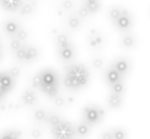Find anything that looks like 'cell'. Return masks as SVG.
Wrapping results in <instances>:
<instances>
[{"mask_svg":"<svg viewBox=\"0 0 150 139\" xmlns=\"http://www.w3.org/2000/svg\"><path fill=\"white\" fill-rule=\"evenodd\" d=\"M112 138L113 139H128V132L122 127L112 128Z\"/></svg>","mask_w":150,"mask_h":139,"instance_id":"d4e9b609","label":"cell"},{"mask_svg":"<svg viewBox=\"0 0 150 139\" xmlns=\"http://www.w3.org/2000/svg\"><path fill=\"white\" fill-rule=\"evenodd\" d=\"M52 101H53L54 106L55 107H59V109H60V107H64L65 106V99H64V96H62L60 94L58 95V96H55Z\"/></svg>","mask_w":150,"mask_h":139,"instance_id":"1f68e13d","label":"cell"},{"mask_svg":"<svg viewBox=\"0 0 150 139\" xmlns=\"http://www.w3.org/2000/svg\"><path fill=\"white\" fill-rule=\"evenodd\" d=\"M25 45L23 42H21V41H18L17 38H15V37H12V38H10V42H9V48H10V50L11 52H16L17 49H20L22 46Z\"/></svg>","mask_w":150,"mask_h":139,"instance_id":"4316f807","label":"cell"},{"mask_svg":"<svg viewBox=\"0 0 150 139\" xmlns=\"http://www.w3.org/2000/svg\"><path fill=\"white\" fill-rule=\"evenodd\" d=\"M18 14H20L21 16H31L35 12V3H32V1H26L25 3L23 1V4L21 5V8H20V10L17 11Z\"/></svg>","mask_w":150,"mask_h":139,"instance_id":"ffe728a7","label":"cell"},{"mask_svg":"<svg viewBox=\"0 0 150 139\" xmlns=\"http://www.w3.org/2000/svg\"><path fill=\"white\" fill-rule=\"evenodd\" d=\"M3 55H4V53H3V48H0V62H1V59H3Z\"/></svg>","mask_w":150,"mask_h":139,"instance_id":"d590c367","label":"cell"},{"mask_svg":"<svg viewBox=\"0 0 150 139\" xmlns=\"http://www.w3.org/2000/svg\"><path fill=\"white\" fill-rule=\"evenodd\" d=\"M22 26L21 23L18 22L17 20L15 18H9V20H5L1 25V30L3 32L9 37V38H12V37H15V35L17 33V31L20 30Z\"/></svg>","mask_w":150,"mask_h":139,"instance_id":"8fae6325","label":"cell"},{"mask_svg":"<svg viewBox=\"0 0 150 139\" xmlns=\"http://www.w3.org/2000/svg\"><path fill=\"white\" fill-rule=\"evenodd\" d=\"M110 89V92L112 94H117V95H123L126 94V84H124V81H118V83H115L108 86Z\"/></svg>","mask_w":150,"mask_h":139,"instance_id":"7402d4cb","label":"cell"},{"mask_svg":"<svg viewBox=\"0 0 150 139\" xmlns=\"http://www.w3.org/2000/svg\"><path fill=\"white\" fill-rule=\"evenodd\" d=\"M40 49L33 45H28V43H25V45L17 49L15 52V57L18 62L23 63V64H30V63H33L40 58Z\"/></svg>","mask_w":150,"mask_h":139,"instance_id":"8992f818","label":"cell"},{"mask_svg":"<svg viewBox=\"0 0 150 139\" xmlns=\"http://www.w3.org/2000/svg\"><path fill=\"white\" fill-rule=\"evenodd\" d=\"M32 89H38L48 99L53 100L59 95V77L53 69H42L40 73L33 75L31 80Z\"/></svg>","mask_w":150,"mask_h":139,"instance_id":"7a4b0ae2","label":"cell"},{"mask_svg":"<svg viewBox=\"0 0 150 139\" xmlns=\"http://www.w3.org/2000/svg\"><path fill=\"white\" fill-rule=\"evenodd\" d=\"M120 43H121V47L124 49H132L135 47L137 45V38L135 36L128 31V32H123L121 38H120Z\"/></svg>","mask_w":150,"mask_h":139,"instance_id":"2e32d148","label":"cell"},{"mask_svg":"<svg viewBox=\"0 0 150 139\" xmlns=\"http://www.w3.org/2000/svg\"><path fill=\"white\" fill-rule=\"evenodd\" d=\"M74 130H75V138L83 139V138L89 137V134L91 133V127L81 121L74 124Z\"/></svg>","mask_w":150,"mask_h":139,"instance_id":"ac0fdd59","label":"cell"},{"mask_svg":"<svg viewBox=\"0 0 150 139\" xmlns=\"http://www.w3.org/2000/svg\"><path fill=\"white\" fill-rule=\"evenodd\" d=\"M22 134L18 129H6L0 133V139H21Z\"/></svg>","mask_w":150,"mask_h":139,"instance_id":"44dd1931","label":"cell"},{"mask_svg":"<svg viewBox=\"0 0 150 139\" xmlns=\"http://www.w3.org/2000/svg\"><path fill=\"white\" fill-rule=\"evenodd\" d=\"M86 43L89 46L90 49L92 50H100L102 49L106 45V40L102 36V33H100L97 30H91L89 35L86 37Z\"/></svg>","mask_w":150,"mask_h":139,"instance_id":"ba28073f","label":"cell"},{"mask_svg":"<svg viewBox=\"0 0 150 139\" xmlns=\"http://www.w3.org/2000/svg\"><path fill=\"white\" fill-rule=\"evenodd\" d=\"M51 133L53 139H74L75 138L74 124L69 121H65L63 118L58 123L52 126Z\"/></svg>","mask_w":150,"mask_h":139,"instance_id":"5b68a950","label":"cell"},{"mask_svg":"<svg viewBox=\"0 0 150 139\" xmlns=\"http://www.w3.org/2000/svg\"><path fill=\"white\" fill-rule=\"evenodd\" d=\"M22 4L23 0H0V8L6 12H17Z\"/></svg>","mask_w":150,"mask_h":139,"instance_id":"9a60e30c","label":"cell"},{"mask_svg":"<svg viewBox=\"0 0 150 139\" xmlns=\"http://www.w3.org/2000/svg\"><path fill=\"white\" fill-rule=\"evenodd\" d=\"M62 119L59 113H55V112H47V116H46V119H45V123L48 124L49 127H52L55 123H58Z\"/></svg>","mask_w":150,"mask_h":139,"instance_id":"603a6c76","label":"cell"},{"mask_svg":"<svg viewBox=\"0 0 150 139\" xmlns=\"http://www.w3.org/2000/svg\"><path fill=\"white\" fill-rule=\"evenodd\" d=\"M103 80H105V83L107 84V86H110L115 83H118V81H124V78L116 70L115 68L108 65L103 72Z\"/></svg>","mask_w":150,"mask_h":139,"instance_id":"7c38bea8","label":"cell"},{"mask_svg":"<svg viewBox=\"0 0 150 139\" xmlns=\"http://www.w3.org/2000/svg\"><path fill=\"white\" fill-rule=\"evenodd\" d=\"M16 80L9 74L8 70L0 72V96L5 97L15 87Z\"/></svg>","mask_w":150,"mask_h":139,"instance_id":"9c48e42d","label":"cell"},{"mask_svg":"<svg viewBox=\"0 0 150 139\" xmlns=\"http://www.w3.org/2000/svg\"><path fill=\"white\" fill-rule=\"evenodd\" d=\"M112 25H113V26L122 33L123 32H128V31H130V28H132L133 25H134V17H133L132 12H130L129 10L123 9L121 16L118 17Z\"/></svg>","mask_w":150,"mask_h":139,"instance_id":"52a82bcc","label":"cell"},{"mask_svg":"<svg viewBox=\"0 0 150 139\" xmlns=\"http://www.w3.org/2000/svg\"><path fill=\"white\" fill-rule=\"evenodd\" d=\"M122 10H123V8H121V6H112L108 10V18H110L111 23H113L117 18L121 16Z\"/></svg>","mask_w":150,"mask_h":139,"instance_id":"cb8c5ba5","label":"cell"},{"mask_svg":"<svg viewBox=\"0 0 150 139\" xmlns=\"http://www.w3.org/2000/svg\"><path fill=\"white\" fill-rule=\"evenodd\" d=\"M60 8L65 12H70L74 9V0H62Z\"/></svg>","mask_w":150,"mask_h":139,"instance_id":"f546056e","label":"cell"},{"mask_svg":"<svg viewBox=\"0 0 150 139\" xmlns=\"http://www.w3.org/2000/svg\"><path fill=\"white\" fill-rule=\"evenodd\" d=\"M47 116V111L43 109H35L32 112V118L36 122H43L45 123V119Z\"/></svg>","mask_w":150,"mask_h":139,"instance_id":"484cf974","label":"cell"},{"mask_svg":"<svg viewBox=\"0 0 150 139\" xmlns=\"http://www.w3.org/2000/svg\"><path fill=\"white\" fill-rule=\"evenodd\" d=\"M100 139H113L112 138V130L111 129H106L100 134Z\"/></svg>","mask_w":150,"mask_h":139,"instance_id":"e575fe53","label":"cell"},{"mask_svg":"<svg viewBox=\"0 0 150 139\" xmlns=\"http://www.w3.org/2000/svg\"><path fill=\"white\" fill-rule=\"evenodd\" d=\"M63 83L67 89L78 91L87 86L90 83V70L84 64L69 63L64 67Z\"/></svg>","mask_w":150,"mask_h":139,"instance_id":"6da1fadb","label":"cell"},{"mask_svg":"<svg viewBox=\"0 0 150 139\" xmlns=\"http://www.w3.org/2000/svg\"><path fill=\"white\" fill-rule=\"evenodd\" d=\"M81 5L87 10V12L91 15H96L98 14L102 9V3L101 0H81Z\"/></svg>","mask_w":150,"mask_h":139,"instance_id":"5bb4252c","label":"cell"},{"mask_svg":"<svg viewBox=\"0 0 150 139\" xmlns=\"http://www.w3.org/2000/svg\"><path fill=\"white\" fill-rule=\"evenodd\" d=\"M91 64L92 67L97 69V70H100V69H102L103 65H105V62H103V58L102 57H100V55H95V57H92L91 58Z\"/></svg>","mask_w":150,"mask_h":139,"instance_id":"83f0119b","label":"cell"},{"mask_svg":"<svg viewBox=\"0 0 150 139\" xmlns=\"http://www.w3.org/2000/svg\"><path fill=\"white\" fill-rule=\"evenodd\" d=\"M8 72H9V74H10L11 77L14 78L15 80H17V79H18V77H20V74H21L20 69H18V68H16V67H14V68H10Z\"/></svg>","mask_w":150,"mask_h":139,"instance_id":"836d02e7","label":"cell"},{"mask_svg":"<svg viewBox=\"0 0 150 139\" xmlns=\"http://www.w3.org/2000/svg\"><path fill=\"white\" fill-rule=\"evenodd\" d=\"M106 115V111L98 105H87L83 109V113H81V119L83 122L86 123L87 126H90L92 128L93 126H97L98 123H101Z\"/></svg>","mask_w":150,"mask_h":139,"instance_id":"277c9868","label":"cell"},{"mask_svg":"<svg viewBox=\"0 0 150 139\" xmlns=\"http://www.w3.org/2000/svg\"><path fill=\"white\" fill-rule=\"evenodd\" d=\"M84 23V20H81V18L79 16H76L75 14H70L68 15L67 18H65V25L67 27L71 30V31H78L81 28V26H83Z\"/></svg>","mask_w":150,"mask_h":139,"instance_id":"d6986e66","label":"cell"},{"mask_svg":"<svg viewBox=\"0 0 150 139\" xmlns=\"http://www.w3.org/2000/svg\"><path fill=\"white\" fill-rule=\"evenodd\" d=\"M75 15L79 16V17L81 18V20H85V18H87V17L90 16V14L87 12V10H86V9H85L81 4L78 6V10H76V14H75Z\"/></svg>","mask_w":150,"mask_h":139,"instance_id":"4dcf8cb0","label":"cell"},{"mask_svg":"<svg viewBox=\"0 0 150 139\" xmlns=\"http://www.w3.org/2000/svg\"><path fill=\"white\" fill-rule=\"evenodd\" d=\"M30 138L31 139H41L42 138V132L40 128H32L30 130Z\"/></svg>","mask_w":150,"mask_h":139,"instance_id":"d6a6232c","label":"cell"},{"mask_svg":"<svg viewBox=\"0 0 150 139\" xmlns=\"http://www.w3.org/2000/svg\"><path fill=\"white\" fill-rule=\"evenodd\" d=\"M0 48H3V45H1V40H0Z\"/></svg>","mask_w":150,"mask_h":139,"instance_id":"8d00e7d4","label":"cell"},{"mask_svg":"<svg viewBox=\"0 0 150 139\" xmlns=\"http://www.w3.org/2000/svg\"><path fill=\"white\" fill-rule=\"evenodd\" d=\"M20 100H21V104L23 106L33 107V106H36L37 100H38V99H37V94H36L35 89L31 87V89H26V90L22 92Z\"/></svg>","mask_w":150,"mask_h":139,"instance_id":"4fadbf2b","label":"cell"},{"mask_svg":"<svg viewBox=\"0 0 150 139\" xmlns=\"http://www.w3.org/2000/svg\"><path fill=\"white\" fill-rule=\"evenodd\" d=\"M74 139H78V138H74Z\"/></svg>","mask_w":150,"mask_h":139,"instance_id":"74e56055","label":"cell"},{"mask_svg":"<svg viewBox=\"0 0 150 139\" xmlns=\"http://www.w3.org/2000/svg\"><path fill=\"white\" fill-rule=\"evenodd\" d=\"M54 43L58 59L63 63H71L76 55V50L69 36L65 33H58L54 37Z\"/></svg>","mask_w":150,"mask_h":139,"instance_id":"3957f363","label":"cell"},{"mask_svg":"<svg viewBox=\"0 0 150 139\" xmlns=\"http://www.w3.org/2000/svg\"><path fill=\"white\" fill-rule=\"evenodd\" d=\"M110 65L112 68H115L123 78H126L127 75L132 72V62L128 58H124V57H120V58L115 59Z\"/></svg>","mask_w":150,"mask_h":139,"instance_id":"30bf717a","label":"cell"},{"mask_svg":"<svg viewBox=\"0 0 150 139\" xmlns=\"http://www.w3.org/2000/svg\"><path fill=\"white\" fill-rule=\"evenodd\" d=\"M28 31L27 30H25L23 27H21L20 30L17 31V33L15 35V38H17L18 41H21V42H23V43H26V41L28 40Z\"/></svg>","mask_w":150,"mask_h":139,"instance_id":"f1b7e54d","label":"cell"},{"mask_svg":"<svg viewBox=\"0 0 150 139\" xmlns=\"http://www.w3.org/2000/svg\"><path fill=\"white\" fill-rule=\"evenodd\" d=\"M123 99H124L123 95L110 92L107 96V100H106V104H107V106L111 110H120L123 105Z\"/></svg>","mask_w":150,"mask_h":139,"instance_id":"e0dca14e","label":"cell"}]
</instances>
